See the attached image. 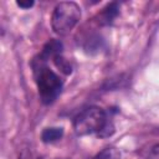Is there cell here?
Instances as JSON below:
<instances>
[{"mask_svg": "<svg viewBox=\"0 0 159 159\" xmlns=\"http://www.w3.org/2000/svg\"><path fill=\"white\" fill-rule=\"evenodd\" d=\"M73 129L76 134L81 137L96 134L106 138L114 133L112 120L107 118L106 112L99 107H89L82 111L73 120Z\"/></svg>", "mask_w": 159, "mask_h": 159, "instance_id": "1", "label": "cell"}, {"mask_svg": "<svg viewBox=\"0 0 159 159\" xmlns=\"http://www.w3.org/2000/svg\"><path fill=\"white\" fill-rule=\"evenodd\" d=\"M35 81L37 84L39 94L45 104L52 103L62 89V81L52 70L46 66V62L35 58L32 61Z\"/></svg>", "mask_w": 159, "mask_h": 159, "instance_id": "2", "label": "cell"}, {"mask_svg": "<svg viewBox=\"0 0 159 159\" xmlns=\"http://www.w3.org/2000/svg\"><path fill=\"white\" fill-rule=\"evenodd\" d=\"M81 19V9L73 1H62L56 5L51 16V27L60 36L68 35Z\"/></svg>", "mask_w": 159, "mask_h": 159, "instance_id": "3", "label": "cell"}, {"mask_svg": "<svg viewBox=\"0 0 159 159\" xmlns=\"http://www.w3.org/2000/svg\"><path fill=\"white\" fill-rule=\"evenodd\" d=\"M62 135H63V128L51 127V128L43 129V132L41 134V139L43 143H53V142L58 140L60 138H62Z\"/></svg>", "mask_w": 159, "mask_h": 159, "instance_id": "4", "label": "cell"}, {"mask_svg": "<svg viewBox=\"0 0 159 159\" xmlns=\"http://www.w3.org/2000/svg\"><path fill=\"white\" fill-rule=\"evenodd\" d=\"M118 14V7L116 2L109 4L106 9H103L102 14H101V24H111L113 21V19L117 16Z\"/></svg>", "mask_w": 159, "mask_h": 159, "instance_id": "5", "label": "cell"}, {"mask_svg": "<svg viewBox=\"0 0 159 159\" xmlns=\"http://www.w3.org/2000/svg\"><path fill=\"white\" fill-rule=\"evenodd\" d=\"M96 159H120V154H119V152L116 148L109 147V148L103 149L96 157Z\"/></svg>", "mask_w": 159, "mask_h": 159, "instance_id": "6", "label": "cell"}, {"mask_svg": "<svg viewBox=\"0 0 159 159\" xmlns=\"http://www.w3.org/2000/svg\"><path fill=\"white\" fill-rule=\"evenodd\" d=\"M53 62H55L56 67H57L58 70H61L62 72H65L66 75L71 73V65H70V62H68L66 58L62 57V55L56 56V57L53 58Z\"/></svg>", "mask_w": 159, "mask_h": 159, "instance_id": "7", "label": "cell"}, {"mask_svg": "<svg viewBox=\"0 0 159 159\" xmlns=\"http://www.w3.org/2000/svg\"><path fill=\"white\" fill-rule=\"evenodd\" d=\"M149 159H159V144L154 145L149 153Z\"/></svg>", "mask_w": 159, "mask_h": 159, "instance_id": "8", "label": "cell"}, {"mask_svg": "<svg viewBox=\"0 0 159 159\" xmlns=\"http://www.w3.org/2000/svg\"><path fill=\"white\" fill-rule=\"evenodd\" d=\"M16 5L20 6V7H22V9H30L34 5V1H30V0L29 1H17Z\"/></svg>", "mask_w": 159, "mask_h": 159, "instance_id": "9", "label": "cell"}]
</instances>
